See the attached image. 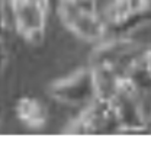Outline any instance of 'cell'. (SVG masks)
Segmentation results:
<instances>
[{"instance_id":"obj_1","label":"cell","mask_w":151,"mask_h":141,"mask_svg":"<svg viewBox=\"0 0 151 141\" xmlns=\"http://www.w3.org/2000/svg\"><path fill=\"white\" fill-rule=\"evenodd\" d=\"M119 121L113 109L112 101L94 98L87 103L81 114L64 129L65 134L87 135L102 132H118Z\"/></svg>"},{"instance_id":"obj_2","label":"cell","mask_w":151,"mask_h":141,"mask_svg":"<svg viewBox=\"0 0 151 141\" xmlns=\"http://www.w3.org/2000/svg\"><path fill=\"white\" fill-rule=\"evenodd\" d=\"M138 42L128 37H115L99 45L90 55V67H111L118 74H124L132 63L142 54Z\"/></svg>"},{"instance_id":"obj_3","label":"cell","mask_w":151,"mask_h":141,"mask_svg":"<svg viewBox=\"0 0 151 141\" xmlns=\"http://www.w3.org/2000/svg\"><path fill=\"white\" fill-rule=\"evenodd\" d=\"M13 25L26 41L38 44L44 38L48 9L37 0H9Z\"/></svg>"},{"instance_id":"obj_4","label":"cell","mask_w":151,"mask_h":141,"mask_svg":"<svg viewBox=\"0 0 151 141\" xmlns=\"http://www.w3.org/2000/svg\"><path fill=\"white\" fill-rule=\"evenodd\" d=\"M50 95L65 105H83L96 98L92 68H80L74 73L55 80L50 86Z\"/></svg>"},{"instance_id":"obj_5","label":"cell","mask_w":151,"mask_h":141,"mask_svg":"<svg viewBox=\"0 0 151 141\" xmlns=\"http://www.w3.org/2000/svg\"><path fill=\"white\" fill-rule=\"evenodd\" d=\"M57 9L64 26L78 38L97 41L106 35V25L99 12H84L63 0L57 1Z\"/></svg>"},{"instance_id":"obj_6","label":"cell","mask_w":151,"mask_h":141,"mask_svg":"<svg viewBox=\"0 0 151 141\" xmlns=\"http://www.w3.org/2000/svg\"><path fill=\"white\" fill-rule=\"evenodd\" d=\"M16 117L22 124H25L28 128L32 129H39L42 128L47 119H48V114L47 109L44 106V103L35 99V98H20L16 103Z\"/></svg>"},{"instance_id":"obj_7","label":"cell","mask_w":151,"mask_h":141,"mask_svg":"<svg viewBox=\"0 0 151 141\" xmlns=\"http://www.w3.org/2000/svg\"><path fill=\"white\" fill-rule=\"evenodd\" d=\"M151 22V10L148 9H139L129 13L122 20L106 26V34H112L115 37H125L131 34L132 31L141 28L142 25Z\"/></svg>"},{"instance_id":"obj_8","label":"cell","mask_w":151,"mask_h":141,"mask_svg":"<svg viewBox=\"0 0 151 141\" xmlns=\"http://www.w3.org/2000/svg\"><path fill=\"white\" fill-rule=\"evenodd\" d=\"M63 1H67L71 6H74L80 10H84V12H97L96 0H63Z\"/></svg>"},{"instance_id":"obj_9","label":"cell","mask_w":151,"mask_h":141,"mask_svg":"<svg viewBox=\"0 0 151 141\" xmlns=\"http://www.w3.org/2000/svg\"><path fill=\"white\" fill-rule=\"evenodd\" d=\"M144 58H145V64H147V68L151 73V50H147L145 54H144Z\"/></svg>"},{"instance_id":"obj_10","label":"cell","mask_w":151,"mask_h":141,"mask_svg":"<svg viewBox=\"0 0 151 141\" xmlns=\"http://www.w3.org/2000/svg\"><path fill=\"white\" fill-rule=\"evenodd\" d=\"M57 1H58V0H57Z\"/></svg>"}]
</instances>
